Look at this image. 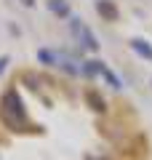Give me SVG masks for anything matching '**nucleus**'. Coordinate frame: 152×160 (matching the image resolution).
Returning a JSON list of instances; mask_svg holds the SVG:
<instances>
[{
  "mask_svg": "<svg viewBox=\"0 0 152 160\" xmlns=\"http://www.w3.org/2000/svg\"><path fill=\"white\" fill-rule=\"evenodd\" d=\"M0 118L11 131H24L27 128V112L16 91H6L0 99Z\"/></svg>",
  "mask_w": 152,
  "mask_h": 160,
  "instance_id": "nucleus-1",
  "label": "nucleus"
},
{
  "mask_svg": "<svg viewBox=\"0 0 152 160\" xmlns=\"http://www.w3.org/2000/svg\"><path fill=\"white\" fill-rule=\"evenodd\" d=\"M72 32H75V38H78L80 43H83V46L88 48V51H96V48H99V43H96L94 32H91V29L85 27V24L80 22V19H75V22H72Z\"/></svg>",
  "mask_w": 152,
  "mask_h": 160,
  "instance_id": "nucleus-2",
  "label": "nucleus"
},
{
  "mask_svg": "<svg viewBox=\"0 0 152 160\" xmlns=\"http://www.w3.org/2000/svg\"><path fill=\"white\" fill-rule=\"evenodd\" d=\"M96 11L101 13V19H107V22H118V8H115V3H109V0H99V3H96Z\"/></svg>",
  "mask_w": 152,
  "mask_h": 160,
  "instance_id": "nucleus-3",
  "label": "nucleus"
},
{
  "mask_svg": "<svg viewBox=\"0 0 152 160\" xmlns=\"http://www.w3.org/2000/svg\"><path fill=\"white\" fill-rule=\"evenodd\" d=\"M131 48H134L136 53H141V56H147V59H152V46L147 43V40H131Z\"/></svg>",
  "mask_w": 152,
  "mask_h": 160,
  "instance_id": "nucleus-4",
  "label": "nucleus"
},
{
  "mask_svg": "<svg viewBox=\"0 0 152 160\" xmlns=\"http://www.w3.org/2000/svg\"><path fill=\"white\" fill-rule=\"evenodd\" d=\"M48 8L56 13V16H69V6L64 0H48Z\"/></svg>",
  "mask_w": 152,
  "mask_h": 160,
  "instance_id": "nucleus-5",
  "label": "nucleus"
},
{
  "mask_svg": "<svg viewBox=\"0 0 152 160\" xmlns=\"http://www.w3.org/2000/svg\"><path fill=\"white\" fill-rule=\"evenodd\" d=\"M85 99H88V104H91V107L96 109V112H104V109H107V107H104V99H101L99 93L88 91V93H85Z\"/></svg>",
  "mask_w": 152,
  "mask_h": 160,
  "instance_id": "nucleus-6",
  "label": "nucleus"
},
{
  "mask_svg": "<svg viewBox=\"0 0 152 160\" xmlns=\"http://www.w3.org/2000/svg\"><path fill=\"white\" fill-rule=\"evenodd\" d=\"M99 72H104V64L101 62H85L83 75H99Z\"/></svg>",
  "mask_w": 152,
  "mask_h": 160,
  "instance_id": "nucleus-7",
  "label": "nucleus"
},
{
  "mask_svg": "<svg viewBox=\"0 0 152 160\" xmlns=\"http://www.w3.org/2000/svg\"><path fill=\"white\" fill-rule=\"evenodd\" d=\"M22 6H27V8H29V6H35V0H22Z\"/></svg>",
  "mask_w": 152,
  "mask_h": 160,
  "instance_id": "nucleus-8",
  "label": "nucleus"
},
{
  "mask_svg": "<svg viewBox=\"0 0 152 160\" xmlns=\"http://www.w3.org/2000/svg\"><path fill=\"white\" fill-rule=\"evenodd\" d=\"M88 160H94V158H88Z\"/></svg>",
  "mask_w": 152,
  "mask_h": 160,
  "instance_id": "nucleus-9",
  "label": "nucleus"
}]
</instances>
